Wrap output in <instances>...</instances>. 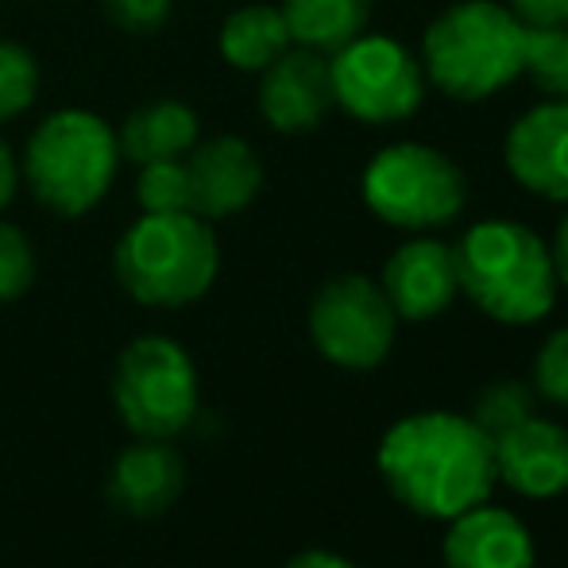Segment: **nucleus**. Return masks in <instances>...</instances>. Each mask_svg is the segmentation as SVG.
I'll list each match as a JSON object with an SVG mask.
<instances>
[{
  "instance_id": "obj_1",
  "label": "nucleus",
  "mask_w": 568,
  "mask_h": 568,
  "mask_svg": "<svg viewBox=\"0 0 568 568\" xmlns=\"http://www.w3.org/2000/svg\"><path fill=\"white\" fill-rule=\"evenodd\" d=\"M379 476L387 491L410 515L453 523L456 515L491 499L495 484V442L468 418L453 410L406 414L383 434Z\"/></svg>"
},
{
  "instance_id": "obj_2",
  "label": "nucleus",
  "mask_w": 568,
  "mask_h": 568,
  "mask_svg": "<svg viewBox=\"0 0 568 568\" xmlns=\"http://www.w3.org/2000/svg\"><path fill=\"white\" fill-rule=\"evenodd\" d=\"M456 278L460 294L499 325H534L557 302V267L549 244L518 221H479L460 236Z\"/></svg>"
},
{
  "instance_id": "obj_3",
  "label": "nucleus",
  "mask_w": 568,
  "mask_h": 568,
  "mask_svg": "<svg viewBox=\"0 0 568 568\" xmlns=\"http://www.w3.org/2000/svg\"><path fill=\"white\" fill-rule=\"evenodd\" d=\"M526 23L499 0H460L422 36V70L456 101H487L523 78Z\"/></svg>"
},
{
  "instance_id": "obj_4",
  "label": "nucleus",
  "mask_w": 568,
  "mask_h": 568,
  "mask_svg": "<svg viewBox=\"0 0 568 568\" xmlns=\"http://www.w3.org/2000/svg\"><path fill=\"white\" fill-rule=\"evenodd\" d=\"M120 171L116 128L90 109H59L31 132L20 179L54 217H85L105 202Z\"/></svg>"
},
{
  "instance_id": "obj_5",
  "label": "nucleus",
  "mask_w": 568,
  "mask_h": 568,
  "mask_svg": "<svg viewBox=\"0 0 568 568\" xmlns=\"http://www.w3.org/2000/svg\"><path fill=\"white\" fill-rule=\"evenodd\" d=\"M116 283L140 306L179 310L197 302L221 271V247L197 213H143L113 252Z\"/></svg>"
},
{
  "instance_id": "obj_6",
  "label": "nucleus",
  "mask_w": 568,
  "mask_h": 568,
  "mask_svg": "<svg viewBox=\"0 0 568 568\" xmlns=\"http://www.w3.org/2000/svg\"><path fill=\"white\" fill-rule=\"evenodd\" d=\"M359 194L383 225L429 232L460 217L468 182L445 151L429 143H390L364 166Z\"/></svg>"
},
{
  "instance_id": "obj_7",
  "label": "nucleus",
  "mask_w": 568,
  "mask_h": 568,
  "mask_svg": "<svg viewBox=\"0 0 568 568\" xmlns=\"http://www.w3.org/2000/svg\"><path fill=\"white\" fill-rule=\"evenodd\" d=\"M113 406L128 429L148 442H174L197 414V367L171 337H135L116 356Z\"/></svg>"
},
{
  "instance_id": "obj_8",
  "label": "nucleus",
  "mask_w": 568,
  "mask_h": 568,
  "mask_svg": "<svg viewBox=\"0 0 568 568\" xmlns=\"http://www.w3.org/2000/svg\"><path fill=\"white\" fill-rule=\"evenodd\" d=\"M333 98L364 124L410 120L426 101V70L390 36H356L329 54Z\"/></svg>"
},
{
  "instance_id": "obj_9",
  "label": "nucleus",
  "mask_w": 568,
  "mask_h": 568,
  "mask_svg": "<svg viewBox=\"0 0 568 568\" xmlns=\"http://www.w3.org/2000/svg\"><path fill=\"white\" fill-rule=\"evenodd\" d=\"M398 314L367 275H337L310 302V337L329 364L372 372L395 348Z\"/></svg>"
},
{
  "instance_id": "obj_10",
  "label": "nucleus",
  "mask_w": 568,
  "mask_h": 568,
  "mask_svg": "<svg viewBox=\"0 0 568 568\" xmlns=\"http://www.w3.org/2000/svg\"><path fill=\"white\" fill-rule=\"evenodd\" d=\"M333 105V70L322 51L294 43L260 74V113L283 135L314 132Z\"/></svg>"
},
{
  "instance_id": "obj_11",
  "label": "nucleus",
  "mask_w": 568,
  "mask_h": 568,
  "mask_svg": "<svg viewBox=\"0 0 568 568\" xmlns=\"http://www.w3.org/2000/svg\"><path fill=\"white\" fill-rule=\"evenodd\" d=\"M503 163L523 190L568 205V98H549L518 116L503 143Z\"/></svg>"
},
{
  "instance_id": "obj_12",
  "label": "nucleus",
  "mask_w": 568,
  "mask_h": 568,
  "mask_svg": "<svg viewBox=\"0 0 568 568\" xmlns=\"http://www.w3.org/2000/svg\"><path fill=\"white\" fill-rule=\"evenodd\" d=\"M383 294H387L390 310L403 322H434L453 306L460 294V278H456V252L453 244L434 236H414L383 263L379 278Z\"/></svg>"
},
{
  "instance_id": "obj_13",
  "label": "nucleus",
  "mask_w": 568,
  "mask_h": 568,
  "mask_svg": "<svg viewBox=\"0 0 568 568\" xmlns=\"http://www.w3.org/2000/svg\"><path fill=\"white\" fill-rule=\"evenodd\" d=\"M190 210L202 221H225L244 213L263 190V163L240 135H217L210 143H194L186 159Z\"/></svg>"
},
{
  "instance_id": "obj_14",
  "label": "nucleus",
  "mask_w": 568,
  "mask_h": 568,
  "mask_svg": "<svg viewBox=\"0 0 568 568\" xmlns=\"http://www.w3.org/2000/svg\"><path fill=\"white\" fill-rule=\"evenodd\" d=\"M495 476L526 499H557L568 491V429L530 414L495 437Z\"/></svg>"
},
{
  "instance_id": "obj_15",
  "label": "nucleus",
  "mask_w": 568,
  "mask_h": 568,
  "mask_svg": "<svg viewBox=\"0 0 568 568\" xmlns=\"http://www.w3.org/2000/svg\"><path fill=\"white\" fill-rule=\"evenodd\" d=\"M445 568H534V534L507 507H479L464 510L449 523L442 541Z\"/></svg>"
},
{
  "instance_id": "obj_16",
  "label": "nucleus",
  "mask_w": 568,
  "mask_h": 568,
  "mask_svg": "<svg viewBox=\"0 0 568 568\" xmlns=\"http://www.w3.org/2000/svg\"><path fill=\"white\" fill-rule=\"evenodd\" d=\"M186 484V460L171 442H140L116 456L109 471V503L128 518H159L174 507Z\"/></svg>"
},
{
  "instance_id": "obj_17",
  "label": "nucleus",
  "mask_w": 568,
  "mask_h": 568,
  "mask_svg": "<svg viewBox=\"0 0 568 568\" xmlns=\"http://www.w3.org/2000/svg\"><path fill=\"white\" fill-rule=\"evenodd\" d=\"M197 113L186 101L159 98L148 105L132 109L124 116V124L116 128L120 159H128L132 166L163 163V159H186L197 143Z\"/></svg>"
},
{
  "instance_id": "obj_18",
  "label": "nucleus",
  "mask_w": 568,
  "mask_h": 568,
  "mask_svg": "<svg viewBox=\"0 0 568 568\" xmlns=\"http://www.w3.org/2000/svg\"><path fill=\"white\" fill-rule=\"evenodd\" d=\"M221 54L229 67L244 74H263L283 51H291L294 39L283 20V8L275 4H244L221 23Z\"/></svg>"
},
{
  "instance_id": "obj_19",
  "label": "nucleus",
  "mask_w": 568,
  "mask_h": 568,
  "mask_svg": "<svg viewBox=\"0 0 568 568\" xmlns=\"http://www.w3.org/2000/svg\"><path fill=\"white\" fill-rule=\"evenodd\" d=\"M283 20L298 47L333 54L364 36L372 0H283Z\"/></svg>"
},
{
  "instance_id": "obj_20",
  "label": "nucleus",
  "mask_w": 568,
  "mask_h": 568,
  "mask_svg": "<svg viewBox=\"0 0 568 568\" xmlns=\"http://www.w3.org/2000/svg\"><path fill=\"white\" fill-rule=\"evenodd\" d=\"M523 74L546 98H568V23H561V28H526Z\"/></svg>"
},
{
  "instance_id": "obj_21",
  "label": "nucleus",
  "mask_w": 568,
  "mask_h": 568,
  "mask_svg": "<svg viewBox=\"0 0 568 568\" xmlns=\"http://www.w3.org/2000/svg\"><path fill=\"white\" fill-rule=\"evenodd\" d=\"M530 414H538V395H534L530 383H523V379H495V383H487V387L476 395L468 418L476 422V426L495 442V437L507 434V429H515L518 422H526Z\"/></svg>"
},
{
  "instance_id": "obj_22",
  "label": "nucleus",
  "mask_w": 568,
  "mask_h": 568,
  "mask_svg": "<svg viewBox=\"0 0 568 568\" xmlns=\"http://www.w3.org/2000/svg\"><path fill=\"white\" fill-rule=\"evenodd\" d=\"M39 93V62L28 47L0 39V124L23 116L36 105Z\"/></svg>"
},
{
  "instance_id": "obj_23",
  "label": "nucleus",
  "mask_w": 568,
  "mask_h": 568,
  "mask_svg": "<svg viewBox=\"0 0 568 568\" xmlns=\"http://www.w3.org/2000/svg\"><path fill=\"white\" fill-rule=\"evenodd\" d=\"M135 197H140L143 213H194L190 210L186 159H163V163L140 166Z\"/></svg>"
},
{
  "instance_id": "obj_24",
  "label": "nucleus",
  "mask_w": 568,
  "mask_h": 568,
  "mask_svg": "<svg viewBox=\"0 0 568 568\" xmlns=\"http://www.w3.org/2000/svg\"><path fill=\"white\" fill-rule=\"evenodd\" d=\"M36 283V247L16 225L0 221V302H16Z\"/></svg>"
},
{
  "instance_id": "obj_25",
  "label": "nucleus",
  "mask_w": 568,
  "mask_h": 568,
  "mask_svg": "<svg viewBox=\"0 0 568 568\" xmlns=\"http://www.w3.org/2000/svg\"><path fill=\"white\" fill-rule=\"evenodd\" d=\"M530 387L538 398H546V403L565 406L568 410V325L557 333H549L546 344L538 348Z\"/></svg>"
},
{
  "instance_id": "obj_26",
  "label": "nucleus",
  "mask_w": 568,
  "mask_h": 568,
  "mask_svg": "<svg viewBox=\"0 0 568 568\" xmlns=\"http://www.w3.org/2000/svg\"><path fill=\"white\" fill-rule=\"evenodd\" d=\"M101 8H105V16L116 23L120 31L148 39V36H155V31L166 28L174 0H101Z\"/></svg>"
},
{
  "instance_id": "obj_27",
  "label": "nucleus",
  "mask_w": 568,
  "mask_h": 568,
  "mask_svg": "<svg viewBox=\"0 0 568 568\" xmlns=\"http://www.w3.org/2000/svg\"><path fill=\"white\" fill-rule=\"evenodd\" d=\"M526 28H561L568 23V0H507Z\"/></svg>"
},
{
  "instance_id": "obj_28",
  "label": "nucleus",
  "mask_w": 568,
  "mask_h": 568,
  "mask_svg": "<svg viewBox=\"0 0 568 568\" xmlns=\"http://www.w3.org/2000/svg\"><path fill=\"white\" fill-rule=\"evenodd\" d=\"M16 186H20V163H16L12 148H8V140L0 135V213H4L8 205H12Z\"/></svg>"
},
{
  "instance_id": "obj_29",
  "label": "nucleus",
  "mask_w": 568,
  "mask_h": 568,
  "mask_svg": "<svg viewBox=\"0 0 568 568\" xmlns=\"http://www.w3.org/2000/svg\"><path fill=\"white\" fill-rule=\"evenodd\" d=\"M286 568H359V565H352L341 554H329V549H302V554H294L286 561Z\"/></svg>"
},
{
  "instance_id": "obj_30",
  "label": "nucleus",
  "mask_w": 568,
  "mask_h": 568,
  "mask_svg": "<svg viewBox=\"0 0 568 568\" xmlns=\"http://www.w3.org/2000/svg\"><path fill=\"white\" fill-rule=\"evenodd\" d=\"M549 255H554L557 283L568 286V213L561 217V225H557V236H554V244H549Z\"/></svg>"
}]
</instances>
